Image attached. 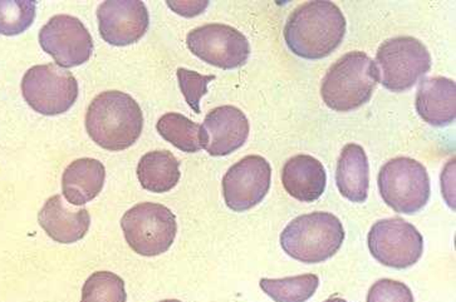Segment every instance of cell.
Returning <instances> with one entry per match:
<instances>
[{
	"label": "cell",
	"mask_w": 456,
	"mask_h": 302,
	"mask_svg": "<svg viewBox=\"0 0 456 302\" xmlns=\"http://www.w3.org/2000/svg\"><path fill=\"white\" fill-rule=\"evenodd\" d=\"M180 90L186 103L195 113H200V100L208 93V85L216 79V76H203L200 73L179 68L176 72Z\"/></svg>",
	"instance_id": "d4e9b609"
},
{
	"label": "cell",
	"mask_w": 456,
	"mask_h": 302,
	"mask_svg": "<svg viewBox=\"0 0 456 302\" xmlns=\"http://www.w3.org/2000/svg\"><path fill=\"white\" fill-rule=\"evenodd\" d=\"M106 169L94 158H79L64 170L62 192L72 206H84L94 200L105 186Z\"/></svg>",
	"instance_id": "ac0fdd59"
},
{
	"label": "cell",
	"mask_w": 456,
	"mask_h": 302,
	"mask_svg": "<svg viewBox=\"0 0 456 302\" xmlns=\"http://www.w3.org/2000/svg\"><path fill=\"white\" fill-rule=\"evenodd\" d=\"M86 130L101 148L124 151L134 146L142 133V109L130 94L119 91H102L88 107Z\"/></svg>",
	"instance_id": "7a4b0ae2"
},
{
	"label": "cell",
	"mask_w": 456,
	"mask_h": 302,
	"mask_svg": "<svg viewBox=\"0 0 456 302\" xmlns=\"http://www.w3.org/2000/svg\"><path fill=\"white\" fill-rule=\"evenodd\" d=\"M370 252L384 266L403 270L414 266L424 252V237L400 218L375 222L367 236Z\"/></svg>",
	"instance_id": "9c48e42d"
},
{
	"label": "cell",
	"mask_w": 456,
	"mask_h": 302,
	"mask_svg": "<svg viewBox=\"0 0 456 302\" xmlns=\"http://www.w3.org/2000/svg\"><path fill=\"white\" fill-rule=\"evenodd\" d=\"M336 183L342 196L354 203H366L370 188V164L365 149L346 145L339 155Z\"/></svg>",
	"instance_id": "d6986e66"
},
{
	"label": "cell",
	"mask_w": 456,
	"mask_h": 302,
	"mask_svg": "<svg viewBox=\"0 0 456 302\" xmlns=\"http://www.w3.org/2000/svg\"><path fill=\"white\" fill-rule=\"evenodd\" d=\"M378 185L382 200L395 212L415 215L430 200V177L427 167L410 157L387 162L379 173Z\"/></svg>",
	"instance_id": "5b68a950"
},
{
	"label": "cell",
	"mask_w": 456,
	"mask_h": 302,
	"mask_svg": "<svg viewBox=\"0 0 456 302\" xmlns=\"http://www.w3.org/2000/svg\"><path fill=\"white\" fill-rule=\"evenodd\" d=\"M415 108L422 121L434 127L454 123L456 83L445 77L424 78L416 93Z\"/></svg>",
	"instance_id": "2e32d148"
},
{
	"label": "cell",
	"mask_w": 456,
	"mask_h": 302,
	"mask_svg": "<svg viewBox=\"0 0 456 302\" xmlns=\"http://www.w3.org/2000/svg\"><path fill=\"white\" fill-rule=\"evenodd\" d=\"M284 190L301 203H314L326 191L327 173L322 162L309 155L290 158L281 170Z\"/></svg>",
	"instance_id": "e0dca14e"
},
{
	"label": "cell",
	"mask_w": 456,
	"mask_h": 302,
	"mask_svg": "<svg viewBox=\"0 0 456 302\" xmlns=\"http://www.w3.org/2000/svg\"><path fill=\"white\" fill-rule=\"evenodd\" d=\"M170 8H173L174 11L176 12L177 14H182L183 12L188 9V11L191 12L192 15H198L203 13L205 8L208 7V2L205 3H167Z\"/></svg>",
	"instance_id": "83f0119b"
},
{
	"label": "cell",
	"mask_w": 456,
	"mask_h": 302,
	"mask_svg": "<svg viewBox=\"0 0 456 302\" xmlns=\"http://www.w3.org/2000/svg\"><path fill=\"white\" fill-rule=\"evenodd\" d=\"M186 44L199 60L225 71L244 66L250 56L247 36L226 24H205L192 29Z\"/></svg>",
	"instance_id": "30bf717a"
},
{
	"label": "cell",
	"mask_w": 456,
	"mask_h": 302,
	"mask_svg": "<svg viewBox=\"0 0 456 302\" xmlns=\"http://www.w3.org/2000/svg\"><path fill=\"white\" fill-rule=\"evenodd\" d=\"M21 94L33 111L43 115H63L78 99V82L57 64H41L24 75Z\"/></svg>",
	"instance_id": "ba28073f"
},
{
	"label": "cell",
	"mask_w": 456,
	"mask_h": 302,
	"mask_svg": "<svg viewBox=\"0 0 456 302\" xmlns=\"http://www.w3.org/2000/svg\"><path fill=\"white\" fill-rule=\"evenodd\" d=\"M379 83L401 93L409 91L431 69L430 52L414 36H396L379 45L376 54Z\"/></svg>",
	"instance_id": "8992f818"
},
{
	"label": "cell",
	"mask_w": 456,
	"mask_h": 302,
	"mask_svg": "<svg viewBox=\"0 0 456 302\" xmlns=\"http://www.w3.org/2000/svg\"><path fill=\"white\" fill-rule=\"evenodd\" d=\"M156 130L165 141L185 154H197L203 149L201 126L180 113H167L156 124Z\"/></svg>",
	"instance_id": "44dd1931"
},
{
	"label": "cell",
	"mask_w": 456,
	"mask_h": 302,
	"mask_svg": "<svg viewBox=\"0 0 456 302\" xmlns=\"http://www.w3.org/2000/svg\"><path fill=\"white\" fill-rule=\"evenodd\" d=\"M37 3L29 0L0 2V35H21L36 20Z\"/></svg>",
	"instance_id": "cb8c5ba5"
},
{
	"label": "cell",
	"mask_w": 456,
	"mask_h": 302,
	"mask_svg": "<svg viewBox=\"0 0 456 302\" xmlns=\"http://www.w3.org/2000/svg\"><path fill=\"white\" fill-rule=\"evenodd\" d=\"M324 302H347V301L344 300V298H329V300H326Z\"/></svg>",
	"instance_id": "f1b7e54d"
},
{
	"label": "cell",
	"mask_w": 456,
	"mask_h": 302,
	"mask_svg": "<svg viewBox=\"0 0 456 302\" xmlns=\"http://www.w3.org/2000/svg\"><path fill=\"white\" fill-rule=\"evenodd\" d=\"M39 44L63 69L82 66L94 53V39L84 21L67 14L54 15L42 27Z\"/></svg>",
	"instance_id": "8fae6325"
},
{
	"label": "cell",
	"mask_w": 456,
	"mask_h": 302,
	"mask_svg": "<svg viewBox=\"0 0 456 302\" xmlns=\"http://www.w3.org/2000/svg\"><path fill=\"white\" fill-rule=\"evenodd\" d=\"M125 282L110 271H97L86 280L81 302H126Z\"/></svg>",
	"instance_id": "603a6c76"
},
{
	"label": "cell",
	"mask_w": 456,
	"mask_h": 302,
	"mask_svg": "<svg viewBox=\"0 0 456 302\" xmlns=\"http://www.w3.org/2000/svg\"><path fill=\"white\" fill-rule=\"evenodd\" d=\"M121 228L134 252L145 258H154L173 246L177 222L174 212L164 204L142 203L125 213Z\"/></svg>",
	"instance_id": "52a82bcc"
},
{
	"label": "cell",
	"mask_w": 456,
	"mask_h": 302,
	"mask_svg": "<svg viewBox=\"0 0 456 302\" xmlns=\"http://www.w3.org/2000/svg\"><path fill=\"white\" fill-rule=\"evenodd\" d=\"M180 162L169 151H152L143 155L137 164V179L143 190L167 194L179 183Z\"/></svg>",
	"instance_id": "ffe728a7"
},
{
	"label": "cell",
	"mask_w": 456,
	"mask_h": 302,
	"mask_svg": "<svg viewBox=\"0 0 456 302\" xmlns=\"http://www.w3.org/2000/svg\"><path fill=\"white\" fill-rule=\"evenodd\" d=\"M259 286L275 302H305L316 294L320 277L307 274L284 279H262Z\"/></svg>",
	"instance_id": "7402d4cb"
},
{
	"label": "cell",
	"mask_w": 456,
	"mask_h": 302,
	"mask_svg": "<svg viewBox=\"0 0 456 302\" xmlns=\"http://www.w3.org/2000/svg\"><path fill=\"white\" fill-rule=\"evenodd\" d=\"M249 131L247 115L237 107H216L201 124V143L213 157H224L243 147Z\"/></svg>",
	"instance_id": "5bb4252c"
},
{
	"label": "cell",
	"mask_w": 456,
	"mask_h": 302,
	"mask_svg": "<svg viewBox=\"0 0 456 302\" xmlns=\"http://www.w3.org/2000/svg\"><path fill=\"white\" fill-rule=\"evenodd\" d=\"M159 302H182L180 300H174V298H171V300H162V301H159Z\"/></svg>",
	"instance_id": "f546056e"
},
{
	"label": "cell",
	"mask_w": 456,
	"mask_h": 302,
	"mask_svg": "<svg viewBox=\"0 0 456 302\" xmlns=\"http://www.w3.org/2000/svg\"><path fill=\"white\" fill-rule=\"evenodd\" d=\"M347 21L332 2H307L288 17L284 39L296 56L317 60L329 57L344 41Z\"/></svg>",
	"instance_id": "6da1fadb"
},
{
	"label": "cell",
	"mask_w": 456,
	"mask_h": 302,
	"mask_svg": "<svg viewBox=\"0 0 456 302\" xmlns=\"http://www.w3.org/2000/svg\"><path fill=\"white\" fill-rule=\"evenodd\" d=\"M367 302H415L409 286L391 279L373 283L367 295Z\"/></svg>",
	"instance_id": "484cf974"
},
{
	"label": "cell",
	"mask_w": 456,
	"mask_h": 302,
	"mask_svg": "<svg viewBox=\"0 0 456 302\" xmlns=\"http://www.w3.org/2000/svg\"><path fill=\"white\" fill-rule=\"evenodd\" d=\"M272 182L271 163L265 157L250 155L226 171L223 196L234 212H246L258 206L267 196Z\"/></svg>",
	"instance_id": "7c38bea8"
},
{
	"label": "cell",
	"mask_w": 456,
	"mask_h": 302,
	"mask_svg": "<svg viewBox=\"0 0 456 302\" xmlns=\"http://www.w3.org/2000/svg\"><path fill=\"white\" fill-rule=\"evenodd\" d=\"M345 228L338 216L312 212L298 216L281 234L283 251L303 264H321L341 249Z\"/></svg>",
	"instance_id": "277c9868"
},
{
	"label": "cell",
	"mask_w": 456,
	"mask_h": 302,
	"mask_svg": "<svg viewBox=\"0 0 456 302\" xmlns=\"http://www.w3.org/2000/svg\"><path fill=\"white\" fill-rule=\"evenodd\" d=\"M101 38L115 47H126L148 32L150 15L145 3L118 0L102 3L97 9Z\"/></svg>",
	"instance_id": "4fadbf2b"
},
{
	"label": "cell",
	"mask_w": 456,
	"mask_h": 302,
	"mask_svg": "<svg viewBox=\"0 0 456 302\" xmlns=\"http://www.w3.org/2000/svg\"><path fill=\"white\" fill-rule=\"evenodd\" d=\"M379 82L375 60L365 52H350L339 58L327 71L321 87V96L333 111L351 112L371 99Z\"/></svg>",
	"instance_id": "3957f363"
},
{
	"label": "cell",
	"mask_w": 456,
	"mask_h": 302,
	"mask_svg": "<svg viewBox=\"0 0 456 302\" xmlns=\"http://www.w3.org/2000/svg\"><path fill=\"white\" fill-rule=\"evenodd\" d=\"M455 160L450 161L446 164L445 170L442 173V190L444 198L452 210H455Z\"/></svg>",
	"instance_id": "4316f807"
},
{
	"label": "cell",
	"mask_w": 456,
	"mask_h": 302,
	"mask_svg": "<svg viewBox=\"0 0 456 302\" xmlns=\"http://www.w3.org/2000/svg\"><path fill=\"white\" fill-rule=\"evenodd\" d=\"M72 206V204H70ZM64 203L61 195L45 201L38 213V222L45 234L58 243L78 242L90 230L91 216L87 209L75 210Z\"/></svg>",
	"instance_id": "9a60e30c"
}]
</instances>
